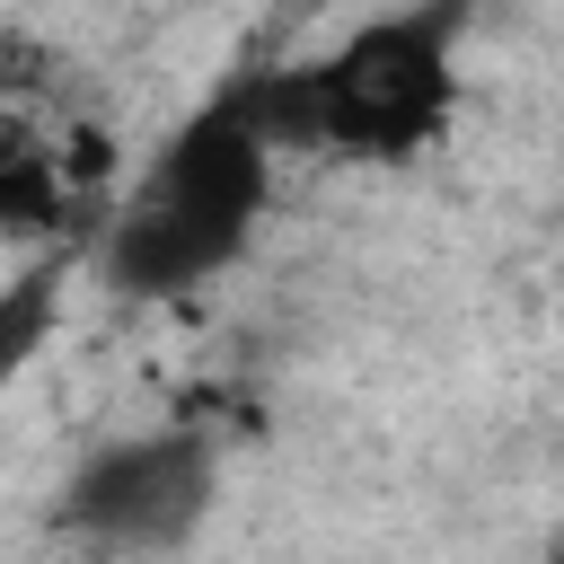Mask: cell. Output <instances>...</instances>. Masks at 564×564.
<instances>
[{"mask_svg": "<svg viewBox=\"0 0 564 564\" xmlns=\"http://www.w3.org/2000/svg\"><path fill=\"white\" fill-rule=\"evenodd\" d=\"M62 203H70L62 150L35 132V115H26V106H9V97H0V220H18V229H53V220H62Z\"/></svg>", "mask_w": 564, "mask_h": 564, "instance_id": "obj_4", "label": "cell"}, {"mask_svg": "<svg viewBox=\"0 0 564 564\" xmlns=\"http://www.w3.org/2000/svg\"><path fill=\"white\" fill-rule=\"evenodd\" d=\"M449 35H458V9H388V18H361L335 53L300 62L308 150L405 159V150L441 141V123L458 106Z\"/></svg>", "mask_w": 564, "mask_h": 564, "instance_id": "obj_2", "label": "cell"}, {"mask_svg": "<svg viewBox=\"0 0 564 564\" xmlns=\"http://www.w3.org/2000/svg\"><path fill=\"white\" fill-rule=\"evenodd\" d=\"M264 194H273V150L256 141L238 97L220 88L203 115L176 123V141L115 203V220L97 238V273L132 300H176V291L212 282L247 256Z\"/></svg>", "mask_w": 564, "mask_h": 564, "instance_id": "obj_1", "label": "cell"}, {"mask_svg": "<svg viewBox=\"0 0 564 564\" xmlns=\"http://www.w3.org/2000/svg\"><path fill=\"white\" fill-rule=\"evenodd\" d=\"M220 494V449L212 432L194 423H167V432H132V441H106L70 467L53 520L79 538V546H106V555H167L203 529Z\"/></svg>", "mask_w": 564, "mask_h": 564, "instance_id": "obj_3", "label": "cell"}, {"mask_svg": "<svg viewBox=\"0 0 564 564\" xmlns=\"http://www.w3.org/2000/svg\"><path fill=\"white\" fill-rule=\"evenodd\" d=\"M53 300H62V264H35L0 291V388L26 370V352L53 335Z\"/></svg>", "mask_w": 564, "mask_h": 564, "instance_id": "obj_5", "label": "cell"}]
</instances>
